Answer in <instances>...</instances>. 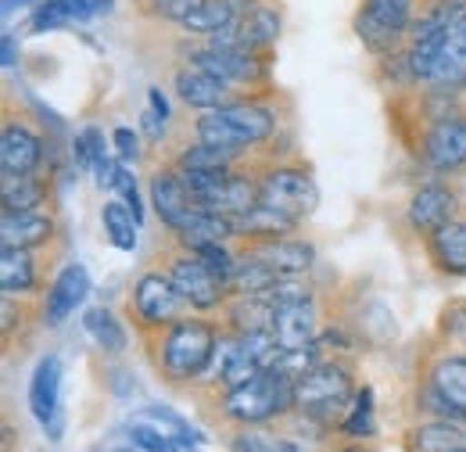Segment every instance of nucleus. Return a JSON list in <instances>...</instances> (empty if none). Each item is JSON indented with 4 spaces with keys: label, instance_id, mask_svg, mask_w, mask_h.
I'll use <instances>...</instances> for the list:
<instances>
[{
    "label": "nucleus",
    "instance_id": "39",
    "mask_svg": "<svg viewBox=\"0 0 466 452\" xmlns=\"http://www.w3.org/2000/svg\"><path fill=\"white\" fill-rule=\"evenodd\" d=\"M0 55H4V68H15L18 65V44H15V33L11 29H4V36H0Z\"/></svg>",
    "mask_w": 466,
    "mask_h": 452
},
{
    "label": "nucleus",
    "instance_id": "40",
    "mask_svg": "<svg viewBox=\"0 0 466 452\" xmlns=\"http://www.w3.org/2000/svg\"><path fill=\"white\" fill-rule=\"evenodd\" d=\"M147 108L158 115L162 122H169V101H166V94H162L158 87H151V90H147Z\"/></svg>",
    "mask_w": 466,
    "mask_h": 452
},
{
    "label": "nucleus",
    "instance_id": "31",
    "mask_svg": "<svg viewBox=\"0 0 466 452\" xmlns=\"http://www.w3.org/2000/svg\"><path fill=\"white\" fill-rule=\"evenodd\" d=\"M72 159H76V166L79 170H90L101 162V159H108V151H105V133L97 129V126H86L83 133H76V140H72Z\"/></svg>",
    "mask_w": 466,
    "mask_h": 452
},
{
    "label": "nucleus",
    "instance_id": "36",
    "mask_svg": "<svg viewBox=\"0 0 466 452\" xmlns=\"http://www.w3.org/2000/svg\"><path fill=\"white\" fill-rule=\"evenodd\" d=\"M68 22L61 18L58 11L44 0V4H36L33 7V15H29V33H55V29H65Z\"/></svg>",
    "mask_w": 466,
    "mask_h": 452
},
{
    "label": "nucleus",
    "instance_id": "20",
    "mask_svg": "<svg viewBox=\"0 0 466 452\" xmlns=\"http://www.w3.org/2000/svg\"><path fill=\"white\" fill-rule=\"evenodd\" d=\"M431 241V255L445 273L466 277V220H452L438 233L427 237Z\"/></svg>",
    "mask_w": 466,
    "mask_h": 452
},
{
    "label": "nucleus",
    "instance_id": "26",
    "mask_svg": "<svg viewBox=\"0 0 466 452\" xmlns=\"http://www.w3.org/2000/svg\"><path fill=\"white\" fill-rule=\"evenodd\" d=\"M101 223H105V233H108V241L116 244L118 252H133L137 248V226H140V220L129 212L126 201H108L101 209Z\"/></svg>",
    "mask_w": 466,
    "mask_h": 452
},
{
    "label": "nucleus",
    "instance_id": "19",
    "mask_svg": "<svg viewBox=\"0 0 466 452\" xmlns=\"http://www.w3.org/2000/svg\"><path fill=\"white\" fill-rule=\"evenodd\" d=\"M298 220L277 212V209H266V205H255L251 212L244 216H233V237H248V241H277V237H288L294 233Z\"/></svg>",
    "mask_w": 466,
    "mask_h": 452
},
{
    "label": "nucleus",
    "instance_id": "11",
    "mask_svg": "<svg viewBox=\"0 0 466 452\" xmlns=\"http://www.w3.org/2000/svg\"><path fill=\"white\" fill-rule=\"evenodd\" d=\"M176 94H179V101L183 105H190V108H205V112H212V108H223V105H233V87L227 79H219V76H212V72H205V68H198V65H179L176 68V79H173Z\"/></svg>",
    "mask_w": 466,
    "mask_h": 452
},
{
    "label": "nucleus",
    "instance_id": "28",
    "mask_svg": "<svg viewBox=\"0 0 466 452\" xmlns=\"http://www.w3.org/2000/svg\"><path fill=\"white\" fill-rule=\"evenodd\" d=\"M133 424H147V427H155V431H162V435L176 438V442H183L187 449H194V442H198V435L187 427V420H179L173 409H166V406L140 409V413L133 416Z\"/></svg>",
    "mask_w": 466,
    "mask_h": 452
},
{
    "label": "nucleus",
    "instance_id": "14",
    "mask_svg": "<svg viewBox=\"0 0 466 452\" xmlns=\"http://www.w3.org/2000/svg\"><path fill=\"white\" fill-rule=\"evenodd\" d=\"M44 162V137L25 122L7 118L0 133V172H36Z\"/></svg>",
    "mask_w": 466,
    "mask_h": 452
},
{
    "label": "nucleus",
    "instance_id": "23",
    "mask_svg": "<svg viewBox=\"0 0 466 452\" xmlns=\"http://www.w3.org/2000/svg\"><path fill=\"white\" fill-rule=\"evenodd\" d=\"M355 36L362 40V47L370 51L373 57H388V55H399L406 47L409 33H399V29H388L384 22H377L373 15H366L362 7L355 11Z\"/></svg>",
    "mask_w": 466,
    "mask_h": 452
},
{
    "label": "nucleus",
    "instance_id": "1",
    "mask_svg": "<svg viewBox=\"0 0 466 452\" xmlns=\"http://www.w3.org/2000/svg\"><path fill=\"white\" fill-rule=\"evenodd\" d=\"M277 108L262 105V101H233L223 108H212L194 122V133L201 144H216V148H233V151H248L251 144H266L277 133Z\"/></svg>",
    "mask_w": 466,
    "mask_h": 452
},
{
    "label": "nucleus",
    "instance_id": "21",
    "mask_svg": "<svg viewBox=\"0 0 466 452\" xmlns=\"http://www.w3.org/2000/svg\"><path fill=\"white\" fill-rule=\"evenodd\" d=\"M277 320V305L266 294H237L230 305V327L233 334H262L273 331Z\"/></svg>",
    "mask_w": 466,
    "mask_h": 452
},
{
    "label": "nucleus",
    "instance_id": "3",
    "mask_svg": "<svg viewBox=\"0 0 466 452\" xmlns=\"http://www.w3.org/2000/svg\"><path fill=\"white\" fill-rule=\"evenodd\" d=\"M351 398H355L351 370L334 359H323L309 377H301L294 385V406L319 424H330L334 416H341Z\"/></svg>",
    "mask_w": 466,
    "mask_h": 452
},
{
    "label": "nucleus",
    "instance_id": "8",
    "mask_svg": "<svg viewBox=\"0 0 466 452\" xmlns=\"http://www.w3.org/2000/svg\"><path fill=\"white\" fill-rule=\"evenodd\" d=\"M166 277H169V281L176 283V291L190 302V309H201V313L223 305V298L230 294V291H227V281L216 277V273H212L190 248H183L179 255H173Z\"/></svg>",
    "mask_w": 466,
    "mask_h": 452
},
{
    "label": "nucleus",
    "instance_id": "25",
    "mask_svg": "<svg viewBox=\"0 0 466 452\" xmlns=\"http://www.w3.org/2000/svg\"><path fill=\"white\" fill-rule=\"evenodd\" d=\"M431 388L466 416V355H445L431 370Z\"/></svg>",
    "mask_w": 466,
    "mask_h": 452
},
{
    "label": "nucleus",
    "instance_id": "42",
    "mask_svg": "<svg viewBox=\"0 0 466 452\" xmlns=\"http://www.w3.org/2000/svg\"><path fill=\"white\" fill-rule=\"evenodd\" d=\"M29 7H36L33 0H4V18H11L15 11H29Z\"/></svg>",
    "mask_w": 466,
    "mask_h": 452
},
{
    "label": "nucleus",
    "instance_id": "43",
    "mask_svg": "<svg viewBox=\"0 0 466 452\" xmlns=\"http://www.w3.org/2000/svg\"><path fill=\"white\" fill-rule=\"evenodd\" d=\"M341 452H359V449H341Z\"/></svg>",
    "mask_w": 466,
    "mask_h": 452
},
{
    "label": "nucleus",
    "instance_id": "13",
    "mask_svg": "<svg viewBox=\"0 0 466 452\" xmlns=\"http://www.w3.org/2000/svg\"><path fill=\"white\" fill-rule=\"evenodd\" d=\"M456 220V194L445 187V183H427L412 194L409 201V226L423 237L438 233L445 223Z\"/></svg>",
    "mask_w": 466,
    "mask_h": 452
},
{
    "label": "nucleus",
    "instance_id": "30",
    "mask_svg": "<svg viewBox=\"0 0 466 452\" xmlns=\"http://www.w3.org/2000/svg\"><path fill=\"white\" fill-rule=\"evenodd\" d=\"M416 449L420 452H456L463 449V431L449 420L441 424H427L416 431Z\"/></svg>",
    "mask_w": 466,
    "mask_h": 452
},
{
    "label": "nucleus",
    "instance_id": "12",
    "mask_svg": "<svg viewBox=\"0 0 466 452\" xmlns=\"http://www.w3.org/2000/svg\"><path fill=\"white\" fill-rule=\"evenodd\" d=\"M237 44L244 51H258V55H273L280 29H284V7L280 0H258L237 26Z\"/></svg>",
    "mask_w": 466,
    "mask_h": 452
},
{
    "label": "nucleus",
    "instance_id": "34",
    "mask_svg": "<svg viewBox=\"0 0 466 452\" xmlns=\"http://www.w3.org/2000/svg\"><path fill=\"white\" fill-rule=\"evenodd\" d=\"M112 190H116L118 198L129 205V212L144 223V205H140V190H137V180H133V172L126 170V166H118L116 170V183H112Z\"/></svg>",
    "mask_w": 466,
    "mask_h": 452
},
{
    "label": "nucleus",
    "instance_id": "32",
    "mask_svg": "<svg viewBox=\"0 0 466 452\" xmlns=\"http://www.w3.org/2000/svg\"><path fill=\"white\" fill-rule=\"evenodd\" d=\"M345 435H351V438L373 435V392H370V388H362V392L355 396L351 416L345 420Z\"/></svg>",
    "mask_w": 466,
    "mask_h": 452
},
{
    "label": "nucleus",
    "instance_id": "5",
    "mask_svg": "<svg viewBox=\"0 0 466 452\" xmlns=\"http://www.w3.org/2000/svg\"><path fill=\"white\" fill-rule=\"evenodd\" d=\"M258 205L266 209H277L291 220H305L316 212L319 205V187L316 180L305 170H291V166H277V170H266L258 176Z\"/></svg>",
    "mask_w": 466,
    "mask_h": 452
},
{
    "label": "nucleus",
    "instance_id": "2",
    "mask_svg": "<svg viewBox=\"0 0 466 452\" xmlns=\"http://www.w3.org/2000/svg\"><path fill=\"white\" fill-rule=\"evenodd\" d=\"M219 334L205 320H176L162 327L158 341V366L169 381H194L205 377L212 355H216Z\"/></svg>",
    "mask_w": 466,
    "mask_h": 452
},
{
    "label": "nucleus",
    "instance_id": "4",
    "mask_svg": "<svg viewBox=\"0 0 466 452\" xmlns=\"http://www.w3.org/2000/svg\"><path fill=\"white\" fill-rule=\"evenodd\" d=\"M291 406H294V385H288L284 377H277L269 370H262L251 381L230 388L227 398H223L227 416L240 420V424H262V420H269V416H277V413H284Z\"/></svg>",
    "mask_w": 466,
    "mask_h": 452
},
{
    "label": "nucleus",
    "instance_id": "24",
    "mask_svg": "<svg viewBox=\"0 0 466 452\" xmlns=\"http://www.w3.org/2000/svg\"><path fill=\"white\" fill-rule=\"evenodd\" d=\"M36 283V262L33 248H4L0 252V287L4 294H25Z\"/></svg>",
    "mask_w": 466,
    "mask_h": 452
},
{
    "label": "nucleus",
    "instance_id": "33",
    "mask_svg": "<svg viewBox=\"0 0 466 452\" xmlns=\"http://www.w3.org/2000/svg\"><path fill=\"white\" fill-rule=\"evenodd\" d=\"M133 446L144 452H194V449H187L183 442L169 438V435L147 427V424H133Z\"/></svg>",
    "mask_w": 466,
    "mask_h": 452
},
{
    "label": "nucleus",
    "instance_id": "18",
    "mask_svg": "<svg viewBox=\"0 0 466 452\" xmlns=\"http://www.w3.org/2000/svg\"><path fill=\"white\" fill-rule=\"evenodd\" d=\"M316 305L312 298L309 302H288V305H277V320H273V334L284 348H301V344H312L316 341Z\"/></svg>",
    "mask_w": 466,
    "mask_h": 452
},
{
    "label": "nucleus",
    "instance_id": "22",
    "mask_svg": "<svg viewBox=\"0 0 466 452\" xmlns=\"http://www.w3.org/2000/svg\"><path fill=\"white\" fill-rule=\"evenodd\" d=\"M44 180L36 172H0V198L4 209L11 212H33L36 205H44Z\"/></svg>",
    "mask_w": 466,
    "mask_h": 452
},
{
    "label": "nucleus",
    "instance_id": "15",
    "mask_svg": "<svg viewBox=\"0 0 466 452\" xmlns=\"http://www.w3.org/2000/svg\"><path fill=\"white\" fill-rule=\"evenodd\" d=\"M86 294H90V273L79 266V262H72V266H65L55 283H51V291H47V305H44V320L51 324V327H58L65 324L83 302H86Z\"/></svg>",
    "mask_w": 466,
    "mask_h": 452
},
{
    "label": "nucleus",
    "instance_id": "7",
    "mask_svg": "<svg viewBox=\"0 0 466 452\" xmlns=\"http://www.w3.org/2000/svg\"><path fill=\"white\" fill-rule=\"evenodd\" d=\"M129 305H133L137 324L162 331V327H169L176 320H183V309H187L190 302L176 291V283L169 281L166 273H144L140 281L133 283Z\"/></svg>",
    "mask_w": 466,
    "mask_h": 452
},
{
    "label": "nucleus",
    "instance_id": "16",
    "mask_svg": "<svg viewBox=\"0 0 466 452\" xmlns=\"http://www.w3.org/2000/svg\"><path fill=\"white\" fill-rule=\"evenodd\" d=\"M258 262H266L273 273L280 277H301L312 262H316V252L312 244L305 241H294V237H277V241H251L248 248Z\"/></svg>",
    "mask_w": 466,
    "mask_h": 452
},
{
    "label": "nucleus",
    "instance_id": "38",
    "mask_svg": "<svg viewBox=\"0 0 466 452\" xmlns=\"http://www.w3.org/2000/svg\"><path fill=\"white\" fill-rule=\"evenodd\" d=\"M47 4L58 11L68 26H76V22H90V18H94V11H90L86 0H47Z\"/></svg>",
    "mask_w": 466,
    "mask_h": 452
},
{
    "label": "nucleus",
    "instance_id": "44",
    "mask_svg": "<svg viewBox=\"0 0 466 452\" xmlns=\"http://www.w3.org/2000/svg\"><path fill=\"white\" fill-rule=\"evenodd\" d=\"M456 452H466V449H456Z\"/></svg>",
    "mask_w": 466,
    "mask_h": 452
},
{
    "label": "nucleus",
    "instance_id": "29",
    "mask_svg": "<svg viewBox=\"0 0 466 452\" xmlns=\"http://www.w3.org/2000/svg\"><path fill=\"white\" fill-rule=\"evenodd\" d=\"M359 7L399 33H409V26L416 18V0H359Z\"/></svg>",
    "mask_w": 466,
    "mask_h": 452
},
{
    "label": "nucleus",
    "instance_id": "35",
    "mask_svg": "<svg viewBox=\"0 0 466 452\" xmlns=\"http://www.w3.org/2000/svg\"><path fill=\"white\" fill-rule=\"evenodd\" d=\"M237 452H301L294 442H284V438H269V435H240L237 438Z\"/></svg>",
    "mask_w": 466,
    "mask_h": 452
},
{
    "label": "nucleus",
    "instance_id": "37",
    "mask_svg": "<svg viewBox=\"0 0 466 452\" xmlns=\"http://www.w3.org/2000/svg\"><path fill=\"white\" fill-rule=\"evenodd\" d=\"M112 144H116V155L122 162H137V159H140V137H137L133 129L118 126L116 133H112Z\"/></svg>",
    "mask_w": 466,
    "mask_h": 452
},
{
    "label": "nucleus",
    "instance_id": "27",
    "mask_svg": "<svg viewBox=\"0 0 466 452\" xmlns=\"http://www.w3.org/2000/svg\"><path fill=\"white\" fill-rule=\"evenodd\" d=\"M83 327H86V334H90V338L97 341V348H105V352H112V355H118V352L126 348V331H122V324H118L105 305L86 309Z\"/></svg>",
    "mask_w": 466,
    "mask_h": 452
},
{
    "label": "nucleus",
    "instance_id": "10",
    "mask_svg": "<svg viewBox=\"0 0 466 452\" xmlns=\"http://www.w3.org/2000/svg\"><path fill=\"white\" fill-rule=\"evenodd\" d=\"M151 205H155L158 220L169 226V233H179L187 226V220L198 212L179 170H162L151 176Z\"/></svg>",
    "mask_w": 466,
    "mask_h": 452
},
{
    "label": "nucleus",
    "instance_id": "6",
    "mask_svg": "<svg viewBox=\"0 0 466 452\" xmlns=\"http://www.w3.org/2000/svg\"><path fill=\"white\" fill-rule=\"evenodd\" d=\"M420 159L434 172H456L466 166V112L431 115L420 137Z\"/></svg>",
    "mask_w": 466,
    "mask_h": 452
},
{
    "label": "nucleus",
    "instance_id": "9",
    "mask_svg": "<svg viewBox=\"0 0 466 452\" xmlns=\"http://www.w3.org/2000/svg\"><path fill=\"white\" fill-rule=\"evenodd\" d=\"M29 409L51 438H61V359L44 355L29 381Z\"/></svg>",
    "mask_w": 466,
    "mask_h": 452
},
{
    "label": "nucleus",
    "instance_id": "17",
    "mask_svg": "<svg viewBox=\"0 0 466 452\" xmlns=\"http://www.w3.org/2000/svg\"><path fill=\"white\" fill-rule=\"evenodd\" d=\"M55 237V220L44 212H11L4 209L0 216V244L4 248H40Z\"/></svg>",
    "mask_w": 466,
    "mask_h": 452
},
{
    "label": "nucleus",
    "instance_id": "41",
    "mask_svg": "<svg viewBox=\"0 0 466 452\" xmlns=\"http://www.w3.org/2000/svg\"><path fill=\"white\" fill-rule=\"evenodd\" d=\"M86 4H90V11L101 15V18H108V15L116 11V0H86Z\"/></svg>",
    "mask_w": 466,
    "mask_h": 452
}]
</instances>
